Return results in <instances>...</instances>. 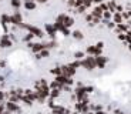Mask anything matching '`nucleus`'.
<instances>
[{
    "label": "nucleus",
    "mask_w": 131,
    "mask_h": 114,
    "mask_svg": "<svg viewBox=\"0 0 131 114\" xmlns=\"http://www.w3.org/2000/svg\"><path fill=\"white\" fill-rule=\"evenodd\" d=\"M75 94H77V98H84V94H85V90L84 88H80V90H75Z\"/></svg>",
    "instance_id": "6"
},
{
    "label": "nucleus",
    "mask_w": 131,
    "mask_h": 114,
    "mask_svg": "<svg viewBox=\"0 0 131 114\" xmlns=\"http://www.w3.org/2000/svg\"><path fill=\"white\" fill-rule=\"evenodd\" d=\"M93 2H95V3H100V2H101V0H93Z\"/></svg>",
    "instance_id": "26"
},
{
    "label": "nucleus",
    "mask_w": 131,
    "mask_h": 114,
    "mask_svg": "<svg viewBox=\"0 0 131 114\" xmlns=\"http://www.w3.org/2000/svg\"><path fill=\"white\" fill-rule=\"evenodd\" d=\"M83 66H84L85 68H89V70H93V68H95V66H97V61H95L93 57H89L87 60H84V61L81 63Z\"/></svg>",
    "instance_id": "1"
},
{
    "label": "nucleus",
    "mask_w": 131,
    "mask_h": 114,
    "mask_svg": "<svg viewBox=\"0 0 131 114\" xmlns=\"http://www.w3.org/2000/svg\"><path fill=\"white\" fill-rule=\"evenodd\" d=\"M87 51H89V53H93V54H100V51H101V50H100V49H97V47H93V46H91V47H89V49H87Z\"/></svg>",
    "instance_id": "7"
},
{
    "label": "nucleus",
    "mask_w": 131,
    "mask_h": 114,
    "mask_svg": "<svg viewBox=\"0 0 131 114\" xmlns=\"http://www.w3.org/2000/svg\"><path fill=\"white\" fill-rule=\"evenodd\" d=\"M7 110H12V111H19V107H17L14 103H7Z\"/></svg>",
    "instance_id": "8"
},
{
    "label": "nucleus",
    "mask_w": 131,
    "mask_h": 114,
    "mask_svg": "<svg viewBox=\"0 0 131 114\" xmlns=\"http://www.w3.org/2000/svg\"><path fill=\"white\" fill-rule=\"evenodd\" d=\"M110 16H111V14H110V12H105V13H104V17H105V19H110Z\"/></svg>",
    "instance_id": "21"
},
{
    "label": "nucleus",
    "mask_w": 131,
    "mask_h": 114,
    "mask_svg": "<svg viewBox=\"0 0 131 114\" xmlns=\"http://www.w3.org/2000/svg\"><path fill=\"white\" fill-rule=\"evenodd\" d=\"M84 9H85V6H80L79 7V13H83V12H84Z\"/></svg>",
    "instance_id": "18"
},
{
    "label": "nucleus",
    "mask_w": 131,
    "mask_h": 114,
    "mask_svg": "<svg viewBox=\"0 0 131 114\" xmlns=\"http://www.w3.org/2000/svg\"><path fill=\"white\" fill-rule=\"evenodd\" d=\"M0 114H3V107L0 106Z\"/></svg>",
    "instance_id": "25"
},
{
    "label": "nucleus",
    "mask_w": 131,
    "mask_h": 114,
    "mask_svg": "<svg viewBox=\"0 0 131 114\" xmlns=\"http://www.w3.org/2000/svg\"><path fill=\"white\" fill-rule=\"evenodd\" d=\"M101 14H103V9L101 7H95L94 12H93V16L94 17H101Z\"/></svg>",
    "instance_id": "5"
},
{
    "label": "nucleus",
    "mask_w": 131,
    "mask_h": 114,
    "mask_svg": "<svg viewBox=\"0 0 131 114\" xmlns=\"http://www.w3.org/2000/svg\"><path fill=\"white\" fill-rule=\"evenodd\" d=\"M120 29H121V30H127V27H125L124 24H120Z\"/></svg>",
    "instance_id": "23"
},
{
    "label": "nucleus",
    "mask_w": 131,
    "mask_h": 114,
    "mask_svg": "<svg viewBox=\"0 0 131 114\" xmlns=\"http://www.w3.org/2000/svg\"><path fill=\"white\" fill-rule=\"evenodd\" d=\"M75 57H77V59H81V57H83V53H81V51L75 53Z\"/></svg>",
    "instance_id": "17"
},
{
    "label": "nucleus",
    "mask_w": 131,
    "mask_h": 114,
    "mask_svg": "<svg viewBox=\"0 0 131 114\" xmlns=\"http://www.w3.org/2000/svg\"><path fill=\"white\" fill-rule=\"evenodd\" d=\"M95 61H97V66H100V68H103L105 66V61H107V60H105L104 57H97Z\"/></svg>",
    "instance_id": "3"
},
{
    "label": "nucleus",
    "mask_w": 131,
    "mask_h": 114,
    "mask_svg": "<svg viewBox=\"0 0 131 114\" xmlns=\"http://www.w3.org/2000/svg\"><path fill=\"white\" fill-rule=\"evenodd\" d=\"M73 36H74L75 39H79V40H81V39H83V33L80 32V30H75V32L73 33Z\"/></svg>",
    "instance_id": "11"
},
{
    "label": "nucleus",
    "mask_w": 131,
    "mask_h": 114,
    "mask_svg": "<svg viewBox=\"0 0 131 114\" xmlns=\"http://www.w3.org/2000/svg\"><path fill=\"white\" fill-rule=\"evenodd\" d=\"M2 46H3V47H10V46H12V42H10V40H7V37H3Z\"/></svg>",
    "instance_id": "10"
},
{
    "label": "nucleus",
    "mask_w": 131,
    "mask_h": 114,
    "mask_svg": "<svg viewBox=\"0 0 131 114\" xmlns=\"http://www.w3.org/2000/svg\"><path fill=\"white\" fill-rule=\"evenodd\" d=\"M51 73H53V74H57V76H61L63 74V70H60V68H53Z\"/></svg>",
    "instance_id": "13"
},
{
    "label": "nucleus",
    "mask_w": 131,
    "mask_h": 114,
    "mask_svg": "<svg viewBox=\"0 0 131 114\" xmlns=\"http://www.w3.org/2000/svg\"><path fill=\"white\" fill-rule=\"evenodd\" d=\"M95 114H105V113H103V111H98V113H95Z\"/></svg>",
    "instance_id": "27"
},
{
    "label": "nucleus",
    "mask_w": 131,
    "mask_h": 114,
    "mask_svg": "<svg viewBox=\"0 0 131 114\" xmlns=\"http://www.w3.org/2000/svg\"><path fill=\"white\" fill-rule=\"evenodd\" d=\"M114 20H115V23H121V14L117 13V14L114 16Z\"/></svg>",
    "instance_id": "14"
},
{
    "label": "nucleus",
    "mask_w": 131,
    "mask_h": 114,
    "mask_svg": "<svg viewBox=\"0 0 131 114\" xmlns=\"http://www.w3.org/2000/svg\"><path fill=\"white\" fill-rule=\"evenodd\" d=\"M91 4V0H84V6H90Z\"/></svg>",
    "instance_id": "19"
},
{
    "label": "nucleus",
    "mask_w": 131,
    "mask_h": 114,
    "mask_svg": "<svg viewBox=\"0 0 131 114\" xmlns=\"http://www.w3.org/2000/svg\"><path fill=\"white\" fill-rule=\"evenodd\" d=\"M26 7H27V9H34V3H33V2H27V3H26Z\"/></svg>",
    "instance_id": "16"
},
{
    "label": "nucleus",
    "mask_w": 131,
    "mask_h": 114,
    "mask_svg": "<svg viewBox=\"0 0 131 114\" xmlns=\"http://www.w3.org/2000/svg\"><path fill=\"white\" fill-rule=\"evenodd\" d=\"M41 56H44V57H46V56H49V51H47V50H43V51H41Z\"/></svg>",
    "instance_id": "22"
},
{
    "label": "nucleus",
    "mask_w": 131,
    "mask_h": 114,
    "mask_svg": "<svg viewBox=\"0 0 131 114\" xmlns=\"http://www.w3.org/2000/svg\"><path fill=\"white\" fill-rule=\"evenodd\" d=\"M20 0H12V6H14V7H19L20 6Z\"/></svg>",
    "instance_id": "15"
},
{
    "label": "nucleus",
    "mask_w": 131,
    "mask_h": 114,
    "mask_svg": "<svg viewBox=\"0 0 131 114\" xmlns=\"http://www.w3.org/2000/svg\"><path fill=\"white\" fill-rule=\"evenodd\" d=\"M51 96H53V97H56V96H59V91H57V90H53Z\"/></svg>",
    "instance_id": "20"
},
{
    "label": "nucleus",
    "mask_w": 131,
    "mask_h": 114,
    "mask_svg": "<svg viewBox=\"0 0 131 114\" xmlns=\"http://www.w3.org/2000/svg\"><path fill=\"white\" fill-rule=\"evenodd\" d=\"M31 46H33V51H40V50L43 51V49H46V46L43 44H30V47Z\"/></svg>",
    "instance_id": "4"
},
{
    "label": "nucleus",
    "mask_w": 131,
    "mask_h": 114,
    "mask_svg": "<svg viewBox=\"0 0 131 114\" xmlns=\"http://www.w3.org/2000/svg\"><path fill=\"white\" fill-rule=\"evenodd\" d=\"M29 29H30V32L36 33V36H43V34H41V30L36 29V27H31V26H29Z\"/></svg>",
    "instance_id": "9"
},
{
    "label": "nucleus",
    "mask_w": 131,
    "mask_h": 114,
    "mask_svg": "<svg viewBox=\"0 0 131 114\" xmlns=\"http://www.w3.org/2000/svg\"><path fill=\"white\" fill-rule=\"evenodd\" d=\"M10 20L13 23H16V24H20V23H21V16H20L19 13H16L13 17H10Z\"/></svg>",
    "instance_id": "2"
},
{
    "label": "nucleus",
    "mask_w": 131,
    "mask_h": 114,
    "mask_svg": "<svg viewBox=\"0 0 131 114\" xmlns=\"http://www.w3.org/2000/svg\"><path fill=\"white\" fill-rule=\"evenodd\" d=\"M71 24H73V19L71 17H66L64 19V26L69 27V26H71Z\"/></svg>",
    "instance_id": "12"
},
{
    "label": "nucleus",
    "mask_w": 131,
    "mask_h": 114,
    "mask_svg": "<svg viewBox=\"0 0 131 114\" xmlns=\"http://www.w3.org/2000/svg\"><path fill=\"white\" fill-rule=\"evenodd\" d=\"M37 2H40V3H46L47 0H37Z\"/></svg>",
    "instance_id": "24"
}]
</instances>
